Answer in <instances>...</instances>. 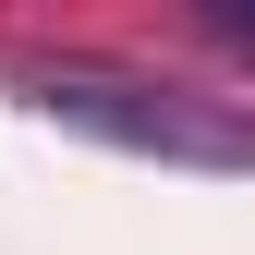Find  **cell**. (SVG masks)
<instances>
[{
  "mask_svg": "<svg viewBox=\"0 0 255 255\" xmlns=\"http://www.w3.org/2000/svg\"><path fill=\"white\" fill-rule=\"evenodd\" d=\"M24 110L61 134H98L122 158H170V170H255V110L207 85L134 73V61H24Z\"/></svg>",
  "mask_w": 255,
  "mask_h": 255,
  "instance_id": "1",
  "label": "cell"
},
{
  "mask_svg": "<svg viewBox=\"0 0 255 255\" xmlns=\"http://www.w3.org/2000/svg\"><path fill=\"white\" fill-rule=\"evenodd\" d=\"M219 37H243V49H255V12H219Z\"/></svg>",
  "mask_w": 255,
  "mask_h": 255,
  "instance_id": "2",
  "label": "cell"
}]
</instances>
